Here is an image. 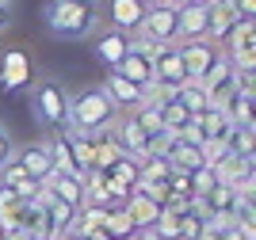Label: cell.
I'll list each match as a JSON object with an SVG mask.
<instances>
[{
    "label": "cell",
    "mask_w": 256,
    "mask_h": 240,
    "mask_svg": "<svg viewBox=\"0 0 256 240\" xmlns=\"http://www.w3.org/2000/svg\"><path fill=\"white\" fill-rule=\"evenodd\" d=\"M104 233L111 240H130V237H134V221H130V214L122 206H111V210H107V218H104Z\"/></svg>",
    "instance_id": "obj_24"
},
{
    "label": "cell",
    "mask_w": 256,
    "mask_h": 240,
    "mask_svg": "<svg viewBox=\"0 0 256 240\" xmlns=\"http://www.w3.org/2000/svg\"><path fill=\"white\" fill-rule=\"evenodd\" d=\"M157 4H172V8H176V0H157Z\"/></svg>",
    "instance_id": "obj_36"
},
{
    "label": "cell",
    "mask_w": 256,
    "mask_h": 240,
    "mask_svg": "<svg viewBox=\"0 0 256 240\" xmlns=\"http://www.w3.org/2000/svg\"><path fill=\"white\" fill-rule=\"evenodd\" d=\"M31 107H34V118H38L50 134L69 126V92H65L58 80H38L34 84Z\"/></svg>",
    "instance_id": "obj_3"
},
{
    "label": "cell",
    "mask_w": 256,
    "mask_h": 240,
    "mask_svg": "<svg viewBox=\"0 0 256 240\" xmlns=\"http://www.w3.org/2000/svg\"><path fill=\"white\" fill-rule=\"evenodd\" d=\"M42 23L58 38H88L100 27V0H50Z\"/></svg>",
    "instance_id": "obj_1"
},
{
    "label": "cell",
    "mask_w": 256,
    "mask_h": 240,
    "mask_svg": "<svg viewBox=\"0 0 256 240\" xmlns=\"http://www.w3.org/2000/svg\"><path fill=\"white\" fill-rule=\"evenodd\" d=\"M62 134H65V141H69V153H73L76 172H80V176H88V172H100V168H96V141H92L88 134H76V130H69V126H65Z\"/></svg>",
    "instance_id": "obj_16"
},
{
    "label": "cell",
    "mask_w": 256,
    "mask_h": 240,
    "mask_svg": "<svg viewBox=\"0 0 256 240\" xmlns=\"http://www.w3.org/2000/svg\"><path fill=\"white\" fill-rule=\"evenodd\" d=\"M20 206H23V199L16 195V191H12V187H0V218H16Z\"/></svg>",
    "instance_id": "obj_29"
},
{
    "label": "cell",
    "mask_w": 256,
    "mask_h": 240,
    "mask_svg": "<svg viewBox=\"0 0 256 240\" xmlns=\"http://www.w3.org/2000/svg\"><path fill=\"white\" fill-rule=\"evenodd\" d=\"M134 122L142 126V134L150 137V141L160 134V130H164V122H160V107H157V103H142V107H134Z\"/></svg>",
    "instance_id": "obj_26"
},
{
    "label": "cell",
    "mask_w": 256,
    "mask_h": 240,
    "mask_svg": "<svg viewBox=\"0 0 256 240\" xmlns=\"http://www.w3.org/2000/svg\"><path fill=\"white\" fill-rule=\"evenodd\" d=\"M160 122H164V130H168V134H180L184 126L192 122V111H188V107L180 103V99H176V95H168V99H160Z\"/></svg>",
    "instance_id": "obj_22"
},
{
    "label": "cell",
    "mask_w": 256,
    "mask_h": 240,
    "mask_svg": "<svg viewBox=\"0 0 256 240\" xmlns=\"http://www.w3.org/2000/svg\"><path fill=\"white\" fill-rule=\"evenodd\" d=\"M27 80H31V57H27V50H8L0 57V88L16 92V88H27Z\"/></svg>",
    "instance_id": "obj_14"
},
{
    "label": "cell",
    "mask_w": 256,
    "mask_h": 240,
    "mask_svg": "<svg viewBox=\"0 0 256 240\" xmlns=\"http://www.w3.org/2000/svg\"><path fill=\"white\" fill-rule=\"evenodd\" d=\"M176 53H180L184 69H188V80H203V73L218 61V42L210 38H192V42H176Z\"/></svg>",
    "instance_id": "obj_5"
},
{
    "label": "cell",
    "mask_w": 256,
    "mask_h": 240,
    "mask_svg": "<svg viewBox=\"0 0 256 240\" xmlns=\"http://www.w3.org/2000/svg\"><path fill=\"white\" fill-rule=\"evenodd\" d=\"M8 19H12V8H8V0H0V31L8 27Z\"/></svg>",
    "instance_id": "obj_33"
},
{
    "label": "cell",
    "mask_w": 256,
    "mask_h": 240,
    "mask_svg": "<svg viewBox=\"0 0 256 240\" xmlns=\"http://www.w3.org/2000/svg\"><path fill=\"white\" fill-rule=\"evenodd\" d=\"M153 229H157L164 240H180V210L164 206V210H160V218H157V225H153Z\"/></svg>",
    "instance_id": "obj_28"
},
{
    "label": "cell",
    "mask_w": 256,
    "mask_h": 240,
    "mask_svg": "<svg viewBox=\"0 0 256 240\" xmlns=\"http://www.w3.org/2000/svg\"><path fill=\"white\" fill-rule=\"evenodd\" d=\"M176 15H180V8H172V4H150L138 34L157 38V42H164V46H176Z\"/></svg>",
    "instance_id": "obj_6"
},
{
    "label": "cell",
    "mask_w": 256,
    "mask_h": 240,
    "mask_svg": "<svg viewBox=\"0 0 256 240\" xmlns=\"http://www.w3.org/2000/svg\"><path fill=\"white\" fill-rule=\"evenodd\" d=\"M42 187L50 191V195H58L62 202H69V206H84V176H76V172H50V176L42 179Z\"/></svg>",
    "instance_id": "obj_12"
},
{
    "label": "cell",
    "mask_w": 256,
    "mask_h": 240,
    "mask_svg": "<svg viewBox=\"0 0 256 240\" xmlns=\"http://www.w3.org/2000/svg\"><path fill=\"white\" fill-rule=\"evenodd\" d=\"M0 240H4V233H0Z\"/></svg>",
    "instance_id": "obj_38"
},
{
    "label": "cell",
    "mask_w": 256,
    "mask_h": 240,
    "mask_svg": "<svg viewBox=\"0 0 256 240\" xmlns=\"http://www.w3.org/2000/svg\"><path fill=\"white\" fill-rule=\"evenodd\" d=\"M118 122L115 103L104 95V88H84L80 95L69 99V130L76 134H100V130H111Z\"/></svg>",
    "instance_id": "obj_2"
},
{
    "label": "cell",
    "mask_w": 256,
    "mask_h": 240,
    "mask_svg": "<svg viewBox=\"0 0 256 240\" xmlns=\"http://www.w3.org/2000/svg\"><path fill=\"white\" fill-rule=\"evenodd\" d=\"M176 99H180V103L188 107L192 115H203L206 107H210V95L203 92V84H199V80H188V84H180V88H176Z\"/></svg>",
    "instance_id": "obj_25"
},
{
    "label": "cell",
    "mask_w": 256,
    "mask_h": 240,
    "mask_svg": "<svg viewBox=\"0 0 256 240\" xmlns=\"http://www.w3.org/2000/svg\"><path fill=\"white\" fill-rule=\"evenodd\" d=\"M184 4H199V0H176V8H184Z\"/></svg>",
    "instance_id": "obj_35"
},
{
    "label": "cell",
    "mask_w": 256,
    "mask_h": 240,
    "mask_svg": "<svg viewBox=\"0 0 256 240\" xmlns=\"http://www.w3.org/2000/svg\"><path fill=\"white\" fill-rule=\"evenodd\" d=\"M130 38H134V34H122V31H115V27H111V31H104V34L96 38V46H92V50H96V57H100L104 65H111V69H115V65L130 53Z\"/></svg>",
    "instance_id": "obj_17"
},
{
    "label": "cell",
    "mask_w": 256,
    "mask_h": 240,
    "mask_svg": "<svg viewBox=\"0 0 256 240\" xmlns=\"http://www.w3.org/2000/svg\"><path fill=\"white\" fill-rule=\"evenodd\" d=\"M230 8H234L241 19H252L256 15V0H230Z\"/></svg>",
    "instance_id": "obj_30"
},
{
    "label": "cell",
    "mask_w": 256,
    "mask_h": 240,
    "mask_svg": "<svg viewBox=\"0 0 256 240\" xmlns=\"http://www.w3.org/2000/svg\"><path fill=\"white\" fill-rule=\"evenodd\" d=\"M206 15H210V4H206V0H199V4H184L180 15H176V42L206 38Z\"/></svg>",
    "instance_id": "obj_11"
},
{
    "label": "cell",
    "mask_w": 256,
    "mask_h": 240,
    "mask_svg": "<svg viewBox=\"0 0 256 240\" xmlns=\"http://www.w3.org/2000/svg\"><path fill=\"white\" fill-rule=\"evenodd\" d=\"M107 179H115V183H122V187H130L134 191V183L142 179V160L138 157H130V153H118L115 157V164L104 172Z\"/></svg>",
    "instance_id": "obj_20"
},
{
    "label": "cell",
    "mask_w": 256,
    "mask_h": 240,
    "mask_svg": "<svg viewBox=\"0 0 256 240\" xmlns=\"http://www.w3.org/2000/svg\"><path fill=\"white\" fill-rule=\"evenodd\" d=\"M12 157H16V145H12V137H8V134H4V130H0V168L8 164V160H12Z\"/></svg>",
    "instance_id": "obj_31"
},
{
    "label": "cell",
    "mask_w": 256,
    "mask_h": 240,
    "mask_svg": "<svg viewBox=\"0 0 256 240\" xmlns=\"http://www.w3.org/2000/svg\"><path fill=\"white\" fill-rule=\"evenodd\" d=\"M122 210L130 214V221H134V229H146V225H157V218H160V202H153V199H146L142 191H130V199L122 202Z\"/></svg>",
    "instance_id": "obj_19"
},
{
    "label": "cell",
    "mask_w": 256,
    "mask_h": 240,
    "mask_svg": "<svg viewBox=\"0 0 256 240\" xmlns=\"http://www.w3.org/2000/svg\"><path fill=\"white\" fill-rule=\"evenodd\" d=\"M153 84H157V88H164V92H176L180 84H188V69H184L176 46H168L164 53H157V57H153Z\"/></svg>",
    "instance_id": "obj_8"
},
{
    "label": "cell",
    "mask_w": 256,
    "mask_h": 240,
    "mask_svg": "<svg viewBox=\"0 0 256 240\" xmlns=\"http://www.w3.org/2000/svg\"><path fill=\"white\" fill-rule=\"evenodd\" d=\"M16 160H20V168H23V172H27V176L34 179V183H42V179L54 172L50 145H46V141H31V145L16 149Z\"/></svg>",
    "instance_id": "obj_13"
},
{
    "label": "cell",
    "mask_w": 256,
    "mask_h": 240,
    "mask_svg": "<svg viewBox=\"0 0 256 240\" xmlns=\"http://www.w3.org/2000/svg\"><path fill=\"white\" fill-rule=\"evenodd\" d=\"M199 84H203V92L210 95V103H214V99H222L230 88H237V73H234V65H230V57L218 53V61L203 73V80H199Z\"/></svg>",
    "instance_id": "obj_15"
},
{
    "label": "cell",
    "mask_w": 256,
    "mask_h": 240,
    "mask_svg": "<svg viewBox=\"0 0 256 240\" xmlns=\"http://www.w3.org/2000/svg\"><path fill=\"white\" fill-rule=\"evenodd\" d=\"M104 88V95L115 103V111H134V107H142V95H146V88L134 80H126V76H118L115 69L107 73V80L100 84Z\"/></svg>",
    "instance_id": "obj_9"
},
{
    "label": "cell",
    "mask_w": 256,
    "mask_h": 240,
    "mask_svg": "<svg viewBox=\"0 0 256 240\" xmlns=\"http://www.w3.org/2000/svg\"><path fill=\"white\" fill-rule=\"evenodd\" d=\"M188 179H192V199H206V195L218 187V179H214L210 168H195V172H188Z\"/></svg>",
    "instance_id": "obj_27"
},
{
    "label": "cell",
    "mask_w": 256,
    "mask_h": 240,
    "mask_svg": "<svg viewBox=\"0 0 256 240\" xmlns=\"http://www.w3.org/2000/svg\"><path fill=\"white\" fill-rule=\"evenodd\" d=\"M226 57L234 69H256V23L252 19H237V27L226 34Z\"/></svg>",
    "instance_id": "obj_4"
},
{
    "label": "cell",
    "mask_w": 256,
    "mask_h": 240,
    "mask_svg": "<svg viewBox=\"0 0 256 240\" xmlns=\"http://www.w3.org/2000/svg\"><path fill=\"white\" fill-rule=\"evenodd\" d=\"M115 73H118V76H126V80H134V84H142V88H146V84H153V61H146L142 53H134V50H130L126 57H122V61L115 65Z\"/></svg>",
    "instance_id": "obj_21"
},
{
    "label": "cell",
    "mask_w": 256,
    "mask_h": 240,
    "mask_svg": "<svg viewBox=\"0 0 256 240\" xmlns=\"http://www.w3.org/2000/svg\"><path fill=\"white\" fill-rule=\"evenodd\" d=\"M206 4H210V15H206V38H210V42H222L226 34L237 27L241 15L230 8V0H206Z\"/></svg>",
    "instance_id": "obj_18"
},
{
    "label": "cell",
    "mask_w": 256,
    "mask_h": 240,
    "mask_svg": "<svg viewBox=\"0 0 256 240\" xmlns=\"http://www.w3.org/2000/svg\"><path fill=\"white\" fill-rule=\"evenodd\" d=\"M252 99H256V88H230L222 99H214V107L226 115V122H230V126H256Z\"/></svg>",
    "instance_id": "obj_7"
},
{
    "label": "cell",
    "mask_w": 256,
    "mask_h": 240,
    "mask_svg": "<svg viewBox=\"0 0 256 240\" xmlns=\"http://www.w3.org/2000/svg\"><path fill=\"white\" fill-rule=\"evenodd\" d=\"M130 240H164V237H160L153 225H146V229H134V237H130Z\"/></svg>",
    "instance_id": "obj_32"
},
{
    "label": "cell",
    "mask_w": 256,
    "mask_h": 240,
    "mask_svg": "<svg viewBox=\"0 0 256 240\" xmlns=\"http://www.w3.org/2000/svg\"><path fill=\"white\" fill-rule=\"evenodd\" d=\"M107 19L122 34H138L146 19V4L142 0H107Z\"/></svg>",
    "instance_id": "obj_10"
},
{
    "label": "cell",
    "mask_w": 256,
    "mask_h": 240,
    "mask_svg": "<svg viewBox=\"0 0 256 240\" xmlns=\"http://www.w3.org/2000/svg\"><path fill=\"white\" fill-rule=\"evenodd\" d=\"M195 122H199V130H203V141H222V137L230 134V122H226V115L214 103L206 107L203 115H195Z\"/></svg>",
    "instance_id": "obj_23"
},
{
    "label": "cell",
    "mask_w": 256,
    "mask_h": 240,
    "mask_svg": "<svg viewBox=\"0 0 256 240\" xmlns=\"http://www.w3.org/2000/svg\"><path fill=\"white\" fill-rule=\"evenodd\" d=\"M142 4H146V8H150V4H157V0H142Z\"/></svg>",
    "instance_id": "obj_37"
},
{
    "label": "cell",
    "mask_w": 256,
    "mask_h": 240,
    "mask_svg": "<svg viewBox=\"0 0 256 240\" xmlns=\"http://www.w3.org/2000/svg\"><path fill=\"white\" fill-rule=\"evenodd\" d=\"M4 240H38V237H34V233H27V229H16V233H8Z\"/></svg>",
    "instance_id": "obj_34"
}]
</instances>
